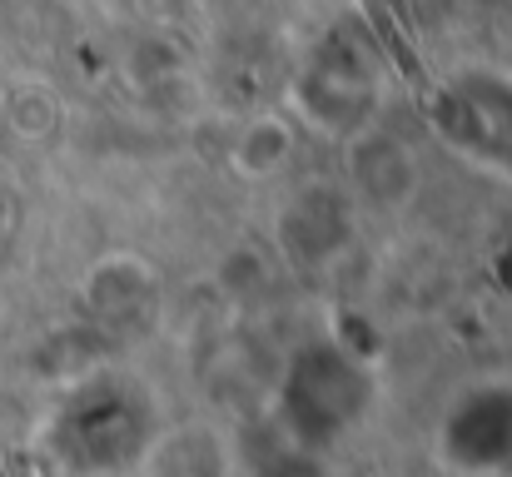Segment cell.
Masks as SVG:
<instances>
[{"label": "cell", "mask_w": 512, "mask_h": 477, "mask_svg": "<svg viewBox=\"0 0 512 477\" xmlns=\"http://www.w3.org/2000/svg\"><path fill=\"white\" fill-rule=\"evenodd\" d=\"M433 130L458 155L512 164V80L493 70H463L433 95Z\"/></svg>", "instance_id": "6da1fadb"}, {"label": "cell", "mask_w": 512, "mask_h": 477, "mask_svg": "<svg viewBox=\"0 0 512 477\" xmlns=\"http://www.w3.org/2000/svg\"><path fill=\"white\" fill-rule=\"evenodd\" d=\"M294 105L309 125H319L324 135L348 140L363 125H373V75L358 70L348 55H324L319 65H309L294 80Z\"/></svg>", "instance_id": "7a4b0ae2"}, {"label": "cell", "mask_w": 512, "mask_h": 477, "mask_svg": "<svg viewBox=\"0 0 512 477\" xmlns=\"http://www.w3.org/2000/svg\"><path fill=\"white\" fill-rule=\"evenodd\" d=\"M343 169H348V184L358 189V199H368L378 209H403L418 189V155L378 125H363L358 135L343 140Z\"/></svg>", "instance_id": "3957f363"}, {"label": "cell", "mask_w": 512, "mask_h": 477, "mask_svg": "<svg viewBox=\"0 0 512 477\" xmlns=\"http://www.w3.org/2000/svg\"><path fill=\"white\" fill-rule=\"evenodd\" d=\"M279 244L294 264L324 269L343 244H348V199L334 184H309L294 194L279 214Z\"/></svg>", "instance_id": "277c9868"}, {"label": "cell", "mask_w": 512, "mask_h": 477, "mask_svg": "<svg viewBox=\"0 0 512 477\" xmlns=\"http://www.w3.org/2000/svg\"><path fill=\"white\" fill-rule=\"evenodd\" d=\"M150 264L135 259V254H110V259H95L90 274H85V304L105 318L120 314H140L150 304Z\"/></svg>", "instance_id": "5b68a950"}, {"label": "cell", "mask_w": 512, "mask_h": 477, "mask_svg": "<svg viewBox=\"0 0 512 477\" xmlns=\"http://www.w3.org/2000/svg\"><path fill=\"white\" fill-rule=\"evenodd\" d=\"M289 159H294V125L284 115H254L229 140V164L244 179H274Z\"/></svg>", "instance_id": "8992f818"}, {"label": "cell", "mask_w": 512, "mask_h": 477, "mask_svg": "<svg viewBox=\"0 0 512 477\" xmlns=\"http://www.w3.org/2000/svg\"><path fill=\"white\" fill-rule=\"evenodd\" d=\"M60 110H55V95L45 85H25L20 95H5V125L25 140H45L55 130Z\"/></svg>", "instance_id": "52a82bcc"}, {"label": "cell", "mask_w": 512, "mask_h": 477, "mask_svg": "<svg viewBox=\"0 0 512 477\" xmlns=\"http://www.w3.org/2000/svg\"><path fill=\"white\" fill-rule=\"evenodd\" d=\"M10 224V194H5V179H0V229Z\"/></svg>", "instance_id": "ba28073f"}, {"label": "cell", "mask_w": 512, "mask_h": 477, "mask_svg": "<svg viewBox=\"0 0 512 477\" xmlns=\"http://www.w3.org/2000/svg\"><path fill=\"white\" fill-rule=\"evenodd\" d=\"M0 125H5V95H0Z\"/></svg>", "instance_id": "9c48e42d"}]
</instances>
